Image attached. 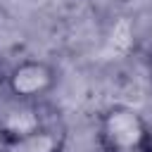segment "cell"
<instances>
[{
  "label": "cell",
  "mask_w": 152,
  "mask_h": 152,
  "mask_svg": "<svg viewBox=\"0 0 152 152\" xmlns=\"http://www.w3.org/2000/svg\"><path fill=\"white\" fill-rule=\"evenodd\" d=\"M97 138L104 152L112 150H128L152 142V126L131 104H112L100 114L97 121Z\"/></svg>",
  "instance_id": "1"
},
{
  "label": "cell",
  "mask_w": 152,
  "mask_h": 152,
  "mask_svg": "<svg viewBox=\"0 0 152 152\" xmlns=\"http://www.w3.org/2000/svg\"><path fill=\"white\" fill-rule=\"evenodd\" d=\"M57 83H59L57 69L38 57L17 62L5 76V88L12 95V100H26V102H40L57 88Z\"/></svg>",
  "instance_id": "2"
},
{
  "label": "cell",
  "mask_w": 152,
  "mask_h": 152,
  "mask_svg": "<svg viewBox=\"0 0 152 152\" xmlns=\"http://www.w3.org/2000/svg\"><path fill=\"white\" fill-rule=\"evenodd\" d=\"M48 126V119L43 114L40 102H26L14 100L2 114H0V145L19 140L38 128Z\"/></svg>",
  "instance_id": "3"
},
{
  "label": "cell",
  "mask_w": 152,
  "mask_h": 152,
  "mask_svg": "<svg viewBox=\"0 0 152 152\" xmlns=\"http://www.w3.org/2000/svg\"><path fill=\"white\" fill-rule=\"evenodd\" d=\"M64 145H66V135L62 128L48 124L19 140H12V142H2V152H64Z\"/></svg>",
  "instance_id": "4"
},
{
  "label": "cell",
  "mask_w": 152,
  "mask_h": 152,
  "mask_svg": "<svg viewBox=\"0 0 152 152\" xmlns=\"http://www.w3.org/2000/svg\"><path fill=\"white\" fill-rule=\"evenodd\" d=\"M112 152H152V142L140 145V147H128V150H112Z\"/></svg>",
  "instance_id": "5"
},
{
  "label": "cell",
  "mask_w": 152,
  "mask_h": 152,
  "mask_svg": "<svg viewBox=\"0 0 152 152\" xmlns=\"http://www.w3.org/2000/svg\"><path fill=\"white\" fill-rule=\"evenodd\" d=\"M5 76H7V71L0 66V88H5Z\"/></svg>",
  "instance_id": "6"
}]
</instances>
